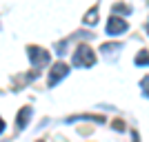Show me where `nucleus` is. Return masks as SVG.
Returning a JSON list of instances; mask_svg holds the SVG:
<instances>
[{
  "label": "nucleus",
  "mask_w": 149,
  "mask_h": 142,
  "mask_svg": "<svg viewBox=\"0 0 149 142\" xmlns=\"http://www.w3.org/2000/svg\"><path fill=\"white\" fill-rule=\"evenodd\" d=\"M71 62H74V67H82V69L93 67V64H96V53L91 51L89 44H78V49H76Z\"/></svg>",
  "instance_id": "obj_1"
},
{
  "label": "nucleus",
  "mask_w": 149,
  "mask_h": 142,
  "mask_svg": "<svg viewBox=\"0 0 149 142\" xmlns=\"http://www.w3.org/2000/svg\"><path fill=\"white\" fill-rule=\"evenodd\" d=\"M27 53H29V60H31L33 67H45V64L51 60L49 51L42 49V47H36V44H29V47H27Z\"/></svg>",
  "instance_id": "obj_2"
},
{
  "label": "nucleus",
  "mask_w": 149,
  "mask_h": 142,
  "mask_svg": "<svg viewBox=\"0 0 149 142\" xmlns=\"http://www.w3.org/2000/svg\"><path fill=\"white\" fill-rule=\"evenodd\" d=\"M65 76H69V64H65V62H56V64L51 67V71H49V78H47L49 87H56Z\"/></svg>",
  "instance_id": "obj_3"
},
{
  "label": "nucleus",
  "mask_w": 149,
  "mask_h": 142,
  "mask_svg": "<svg viewBox=\"0 0 149 142\" xmlns=\"http://www.w3.org/2000/svg\"><path fill=\"white\" fill-rule=\"evenodd\" d=\"M127 20H123V18H118L116 13H113L111 18L107 20V33L109 36H118V33H123V31H127Z\"/></svg>",
  "instance_id": "obj_4"
},
{
  "label": "nucleus",
  "mask_w": 149,
  "mask_h": 142,
  "mask_svg": "<svg viewBox=\"0 0 149 142\" xmlns=\"http://www.w3.org/2000/svg\"><path fill=\"white\" fill-rule=\"evenodd\" d=\"M31 118V107H22L18 111V116H16V131H22L27 127V122H29Z\"/></svg>",
  "instance_id": "obj_5"
},
{
  "label": "nucleus",
  "mask_w": 149,
  "mask_h": 142,
  "mask_svg": "<svg viewBox=\"0 0 149 142\" xmlns=\"http://www.w3.org/2000/svg\"><path fill=\"white\" fill-rule=\"evenodd\" d=\"M82 22H85V25H89V27H93L96 22H98V5H93L91 9H89V11L85 13V18H82Z\"/></svg>",
  "instance_id": "obj_6"
},
{
  "label": "nucleus",
  "mask_w": 149,
  "mask_h": 142,
  "mask_svg": "<svg viewBox=\"0 0 149 142\" xmlns=\"http://www.w3.org/2000/svg\"><path fill=\"white\" fill-rule=\"evenodd\" d=\"M74 120H96V122H105L102 116H74V118H69V122H74Z\"/></svg>",
  "instance_id": "obj_7"
},
{
  "label": "nucleus",
  "mask_w": 149,
  "mask_h": 142,
  "mask_svg": "<svg viewBox=\"0 0 149 142\" xmlns=\"http://www.w3.org/2000/svg\"><path fill=\"white\" fill-rule=\"evenodd\" d=\"M136 64H143V67H147V49H143V51L136 56Z\"/></svg>",
  "instance_id": "obj_8"
},
{
  "label": "nucleus",
  "mask_w": 149,
  "mask_h": 142,
  "mask_svg": "<svg viewBox=\"0 0 149 142\" xmlns=\"http://www.w3.org/2000/svg\"><path fill=\"white\" fill-rule=\"evenodd\" d=\"M111 127H113L116 131H125V129H127V124H125V120H120V118H118V120H113V124H111Z\"/></svg>",
  "instance_id": "obj_9"
},
{
  "label": "nucleus",
  "mask_w": 149,
  "mask_h": 142,
  "mask_svg": "<svg viewBox=\"0 0 149 142\" xmlns=\"http://www.w3.org/2000/svg\"><path fill=\"white\" fill-rule=\"evenodd\" d=\"M120 11H123V13H129L131 9L127 5H120V2H118V5H113V13H120Z\"/></svg>",
  "instance_id": "obj_10"
},
{
  "label": "nucleus",
  "mask_w": 149,
  "mask_h": 142,
  "mask_svg": "<svg viewBox=\"0 0 149 142\" xmlns=\"http://www.w3.org/2000/svg\"><path fill=\"white\" fill-rule=\"evenodd\" d=\"M120 44L116 42V44H102V53H105V51H113V49H118Z\"/></svg>",
  "instance_id": "obj_11"
},
{
  "label": "nucleus",
  "mask_w": 149,
  "mask_h": 142,
  "mask_svg": "<svg viewBox=\"0 0 149 142\" xmlns=\"http://www.w3.org/2000/svg\"><path fill=\"white\" fill-rule=\"evenodd\" d=\"M131 138H134V142H140V136H138V131H131Z\"/></svg>",
  "instance_id": "obj_12"
},
{
  "label": "nucleus",
  "mask_w": 149,
  "mask_h": 142,
  "mask_svg": "<svg viewBox=\"0 0 149 142\" xmlns=\"http://www.w3.org/2000/svg\"><path fill=\"white\" fill-rule=\"evenodd\" d=\"M2 131H5V120L0 118V133H2Z\"/></svg>",
  "instance_id": "obj_13"
},
{
  "label": "nucleus",
  "mask_w": 149,
  "mask_h": 142,
  "mask_svg": "<svg viewBox=\"0 0 149 142\" xmlns=\"http://www.w3.org/2000/svg\"><path fill=\"white\" fill-rule=\"evenodd\" d=\"M38 142H45V140H38Z\"/></svg>",
  "instance_id": "obj_14"
}]
</instances>
